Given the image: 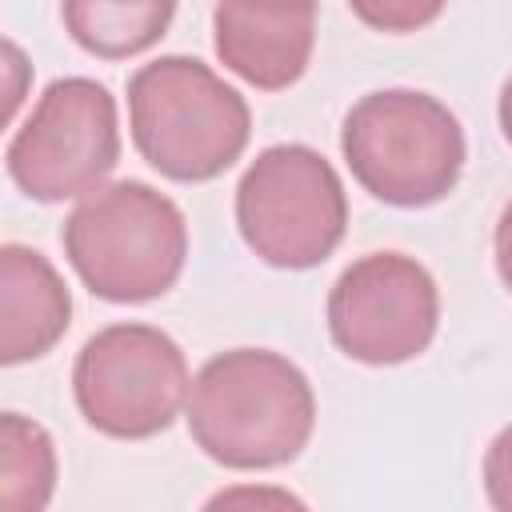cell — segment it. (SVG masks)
Instances as JSON below:
<instances>
[{"instance_id": "6da1fadb", "label": "cell", "mask_w": 512, "mask_h": 512, "mask_svg": "<svg viewBox=\"0 0 512 512\" xmlns=\"http://www.w3.org/2000/svg\"><path fill=\"white\" fill-rule=\"evenodd\" d=\"M196 448L236 472L292 464L316 428V392L300 364L272 348L216 352L188 388Z\"/></svg>"}, {"instance_id": "7a4b0ae2", "label": "cell", "mask_w": 512, "mask_h": 512, "mask_svg": "<svg viewBox=\"0 0 512 512\" xmlns=\"http://www.w3.org/2000/svg\"><path fill=\"white\" fill-rule=\"evenodd\" d=\"M128 128L136 152L176 184L228 172L252 136L248 100L196 56H160L128 80Z\"/></svg>"}, {"instance_id": "3957f363", "label": "cell", "mask_w": 512, "mask_h": 512, "mask_svg": "<svg viewBox=\"0 0 512 512\" xmlns=\"http://www.w3.org/2000/svg\"><path fill=\"white\" fill-rule=\"evenodd\" d=\"M60 244L84 288L108 304L164 296L188 260V224L176 200L144 180L100 184L68 212Z\"/></svg>"}, {"instance_id": "277c9868", "label": "cell", "mask_w": 512, "mask_h": 512, "mask_svg": "<svg viewBox=\"0 0 512 512\" xmlns=\"http://www.w3.org/2000/svg\"><path fill=\"white\" fill-rule=\"evenodd\" d=\"M340 152L356 184L392 208H428L444 200L468 160L456 112L416 88L360 96L344 116Z\"/></svg>"}, {"instance_id": "5b68a950", "label": "cell", "mask_w": 512, "mask_h": 512, "mask_svg": "<svg viewBox=\"0 0 512 512\" xmlns=\"http://www.w3.org/2000/svg\"><path fill=\"white\" fill-rule=\"evenodd\" d=\"M236 228L264 264L288 272L316 268L348 228L344 180L316 148L272 144L236 184Z\"/></svg>"}, {"instance_id": "8992f818", "label": "cell", "mask_w": 512, "mask_h": 512, "mask_svg": "<svg viewBox=\"0 0 512 512\" xmlns=\"http://www.w3.org/2000/svg\"><path fill=\"white\" fill-rule=\"evenodd\" d=\"M188 360L156 324H108L72 364V396L88 428L112 440H148L188 404Z\"/></svg>"}, {"instance_id": "52a82bcc", "label": "cell", "mask_w": 512, "mask_h": 512, "mask_svg": "<svg viewBox=\"0 0 512 512\" xmlns=\"http://www.w3.org/2000/svg\"><path fill=\"white\" fill-rule=\"evenodd\" d=\"M116 160H120L116 100L104 84L88 76L52 80L4 152L12 184L40 204L88 196L92 188L104 184Z\"/></svg>"}, {"instance_id": "ba28073f", "label": "cell", "mask_w": 512, "mask_h": 512, "mask_svg": "<svg viewBox=\"0 0 512 512\" xmlns=\"http://www.w3.org/2000/svg\"><path fill=\"white\" fill-rule=\"evenodd\" d=\"M440 328V288L432 272L404 252L356 256L328 292L332 344L368 368L416 360Z\"/></svg>"}, {"instance_id": "9c48e42d", "label": "cell", "mask_w": 512, "mask_h": 512, "mask_svg": "<svg viewBox=\"0 0 512 512\" xmlns=\"http://www.w3.org/2000/svg\"><path fill=\"white\" fill-rule=\"evenodd\" d=\"M212 44L228 72L260 92L292 88L316 48V8L264 12L244 0H216Z\"/></svg>"}, {"instance_id": "30bf717a", "label": "cell", "mask_w": 512, "mask_h": 512, "mask_svg": "<svg viewBox=\"0 0 512 512\" xmlns=\"http://www.w3.org/2000/svg\"><path fill=\"white\" fill-rule=\"evenodd\" d=\"M72 324V296L52 260L28 244L0 248V364L40 360Z\"/></svg>"}, {"instance_id": "8fae6325", "label": "cell", "mask_w": 512, "mask_h": 512, "mask_svg": "<svg viewBox=\"0 0 512 512\" xmlns=\"http://www.w3.org/2000/svg\"><path fill=\"white\" fill-rule=\"evenodd\" d=\"M60 16L88 56L128 60L168 32L176 0H60Z\"/></svg>"}, {"instance_id": "7c38bea8", "label": "cell", "mask_w": 512, "mask_h": 512, "mask_svg": "<svg viewBox=\"0 0 512 512\" xmlns=\"http://www.w3.org/2000/svg\"><path fill=\"white\" fill-rule=\"evenodd\" d=\"M56 492V444L52 436L20 416H0V508L4 512H40Z\"/></svg>"}, {"instance_id": "4fadbf2b", "label": "cell", "mask_w": 512, "mask_h": 512, "mask_svg": "<svg viewBox=\"0 0 512 512\" xmlns=\"http://www.w3.org/2000/svg\"><path fill=\"white\" fill-rule=\"evenodd\" d=\"M356 20L376 28V32H392V36H404V32H420L428 28L448 0H348Z\"/></svg>"}, {"instance_id": "5bb4252c", "label": "cell", "mask_w": 512, "mask_h": 512, "mask_svg": "<svg viewBox=\"0 0 512 512\" xmlns=\"http://www.w3.org/2000/svg\"><path fill=\"white\" fill-rule=\"evenodd\" d=\"M484 496L496 512H512V424H504L484 452Z\"/></svg>"}, {"instance_id": "9a60e30c", "label": "cell", "mask_w": 512, "mask_h": 512, "mask_svg": "<svg viewBox=\"0 0 512 512\" xmlns=\"http://www.w3.org/2000/svg\"><path fill=\"white\" fill-rule=\"evenodd\" d=\"M492 252H496V272H500L504 288L512 292V200L504 204V212H500V220H496Z\"/></svg>"}, {"instance_id": "2e32d148", "label": "cell", "mask_w": 512, "mask_h": 512, "mask_svg": "<svg viewBox=\"0 0 512 512\" xmlns=\"http://www.w3.org/2000/svg\"><path fill=\"white\" fill-rule=\"evenodd\" d=\"M236 500H256V504H264V500H280V504H300L296 496H288V492H220V496H212L208 504L216 508V504H236Z\"/></svg>"}, {"instance_id": "e0dca14e", "label": "cell", "mask_w": 512, "mask_h": 512, "mask_svg": "<svg viewBox=\"0 0 512 512\" xmlns=\"http://www.w3.org/2000/svg\"><path fill=\"white\" fill-rule=\"evenodd\" d=\"M496 116H500L504 140L512 144V76H508V80H504V88H500V104H496Z\"/></svg>"}, {"instance_id": "ac0fdd59", "label": "cell", "mask_w": 512, "mask_h": 512, "mask_svg": "<svg viewBox=\"0 0 512 512\" xmlns=\"http://www.w3.org/2000/svg\"><path fill=\"white\" fill-rule=\"evenodd\" d=\"M252 8H264V12H300V8H316V0H244Z\"/></svg>"}]
</instances>
